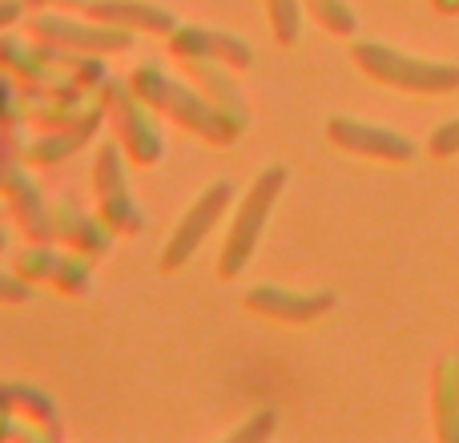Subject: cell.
I'll list each match as a JSON object with an SVG mask.
<instances>
[{"instance_id": "cell-1", "label": "cell", "mask_w": 459, "mask_h": 443, "mask_svg": "<svg viewBox=\"0 0 459 443\" xmlns=\"http://www.w3.org/2000/svg\"><path fill=\"white\" fill-rule=\"evenodd\" d=\"M129 85H134L137 97H142L145 105H153L161 117L178 121L182 129L198 134L202 142H210V145H230L242 134L198 85H186V81L169 77L161 65H137V69L129 73Z\"/></svg>"}, {"instance_id": "cell-2", "label": "cell", "mask_w": 459, "mask_h": 443, "mask_svg": "<svg viewBox=\"0 0 459 443\" xmlns=\"http://www.w3.org/2000/svg\"><path fill=\"white\" fill-rule=\"evenodd\" d=\"M286 182H290V169H286L282 161H270L266 169H258L250 190L238 198V210L226 230V242H222V250H218V278L230 282V278H238L250 266V258L258 254V242H262V234H266V222L274 214Z\"/></svg>"}, {"instance_id": "cell-3", "label": "cell", "mask_w": 459, "mask_h": 443, "mask_svg": "<svg viewBox=\"0 0 459 443\" xmlns=\"http://www.w3.org/2000/svg\"><path fill=\"white\" fill-rule=\"evenodd\" d=\"M351 56H355V65L367 77L387 89H403V93H423V97L455 93L459 89V65L411 56L403 48L383 45V40H355Z\"/></svg>"}, {"instance_id": "cell-4", "label": "cell", "mask_w": 459, "mask_h": 443, "mask_svg": "<svg viewBox=\"0 0 459 443\" xmlns=\"http://www.w3.org/2000/svg\"><path fill=\"white\" fill-rule=\"evenodd\" d=\"M105 113L117 126L121 150L137 166H158L161 153H166V142H161V129H158V109L145 105L129 81H109L105 85Z\"/></svg>"}, {"instance_id": "cell-5", "label": "cell", "mask_w": 459, "mask_h": 443, "mask_svg": "<svg viewBox=\"0 0 459 443\" xmlns=\"http://www.w3.org/2000/svg\"><path fill=\"white\" fill-rule=\"evenodd\" d=\"M230 202H234V186H230L226 178L210 182L206 190L194 198V206L182 214V222H178L174 234H169L166 250H161V270H166V274H178V270L202 250V242H206L218 222L226 218Z\"/></svg>"}, {"instance_id": "cell-6", "label": "cell", "mask_w": 459, "mask_h": 443, "mask_svg": "<svg viewBox=\"0 0 459 443\" xmlns=\"http://www.w3.org/2000/svg\"><path fill=\"white\" fill-rule=\"evenodd\" d=\"M32 37L45 40L53 48H73V53H126L134 45V32L117 29V24H105V21H77V16H61V13H37L29 21Z\"/></svg>"}, {"instance_id": "cell-7", "label": "cell", "mask_w": 459, "mask_h": 443, "mask_svg": "<svg viewBox=\"0 0 459 443\" xmlns=\"http://www.w3.org/2000/svg\"><path fill=\"white\" fill-rule=\"evenodd\" d=\"M93 194H97V214L113 234H142L145 218L142 206L134 202L126 182V161H121V145L105 142L93 161Z\"/></svg>"}, {"instance_id": "cell-8", "label": "cell", "mask_w": 459, "mask_h": 443, "mask_svg": "<svg viewBox=\"0 0 459 443\" xmlns=\"http://www.w3.org/2000/svg\"><path fill=\"white\" fill-rule=\"evenodd\" d=\"M326 142L342 153H355V158H371V161H391V166H407L415 161V142L387 126H375L363 117H331L326 121Z\"/></svg>"}, {"instance_id": "cell-9", "label": "cell", "mask_w": 459, "mask_h": 443, "mask_svg": "<svg viewBox=\"0 0 459 443\" xmlns=\"http://www.w3.org/2000/svg\"><path fill=\"white\" fill-rule=\"evenodd\" d=\"M334 291H290V286H274V282H262L250 286L242 299V307L258 318H270V323H315V318L331 315L334 310Z\"/></svg>"}, {"instance_id": "cell-10", "label": "cell", "mask_w": 459, "mask_h": 443, "mask_svg": "<svg viewBox=\"0 0 459 443\" xmlns=\"http://www.w3.org/2000/svg\"><path fill=\"white\" fill-rule=\"evenodd\" d=\"M169 53L178 61H218L226 69H250L254 48L234 32H218L206 24H178L169 37Z\"/></svg>"}, {"instance_id": "cell-11", "label": "cell", "mask_w": 459, "mask_h": 443, "mask_svg": "<svg viewBox=\"0 0 459 443\" xmlns=\"http://www.w3.org/2000/svg\"><path fill=\"white\" fill-rule=\"evenodd\" d=\"M85 13L93 21L117 24V29H129V32H153V37H166V40L182 24L166 4H150V0H89Z\"/></svg>"}, {"instance_id": "cell-12", "label": "cell", "mask_w": 459, "mask_h": 443, "mask_svg": "<svg viewBox=\"0 0 459 443\" xmlns=\"http://www.w3.org/2000/svg\"><path fill=\"white\" fill-rule=\"evenodd\" d=\"M53 234L56 242L73 246L77 254H109L113 246V230L105 226V218H89L73 198H61L53 206Z\"/></svg>"}, {"instance_id": "cell-13", "label": "cell", "mask_w": 459, "mask_h": 443, "mask_svg": "<svg viewBox=\"0 0 459 443\" xmlns=\"http://www.w3.org/2000/svg\"><path fill=\"white\" fill-rule=\"evenodd\" d=\"M431 412H436V436L444 443H459V351H447L439 359L431 383Z\"/></svg>"}, {"instance_id": "cell-14", "label": "cell", "mask_w": 459, "mask_h": 443, "mask_svg": "<svg viewBox=\"0 0 459 443\" xmlns=\"http://www.w3.org/2000/svg\"><path fill=\"white\" fill-rule=\"evenodd\" d=\"M182 65H186V77H190L238 129H246V105H242L238 85L226 77V65H218V61H182Z\"/></svg>"}, {"instance_id": "cell-15", "label": "cell", "mask_w": 459, "mask_h": 443, "mask_svg": "<svg viewBox=\"0 0 459 443\" xmlns=\"http://www.w3.org/2000/svg\"><path fill=\"white\" fill-rule=\"evenodd\" d=\"M4 182H8V198H13V210H16V218H21V226L29 230L37 242H48V238H56L53 234V210L45 206L37 182H32L24 169H8Z\"/></svg>"}, {"instance_id": "cell-16", "label": "cell", "mask_w": 459, "mask_h": 443, "mask_svg": "<svg viewBox=\"0 0 459 443\" xmlns=\"http://www.w3.org/2000/svg\"><path fill=\"white\" fill-rule=\"evenodd\" d=\"M97 126H101V113H89V117H77L65 134H53V137H40L37 145H32L29 158L32 161H45V166H53V161L69 158V153H77L81 145L89 142V137L97 134Z\"/></svg>"}, {"instance_id": "cell-17", "label": "cell", "mask_w": 459, "mask_h": 443, "mask_svg": "<svg viewBox=\"0 0 459 443\" xmlns=\"http://www.w3.org/2000/svg\"><path fill=\"white\" fill-rule=\"evenodd\" d=\"M302 4H307L310 21L318 29H326L331 37H355L359 32V16L347 0H302Z\"/></svg>"}, {"instance_id": "cell-18", "label": "cell", "mask_w": 459, "mask_h": 443, "mask_svg": "<svg viewBox=\"0 0 459 443\" xmlns=\"http://www.w3.org/2000/svg\"><path fill=\"white\" fill-rule=\"evenodd\" d=\"M61 258H65V254H56L53 246L37 242V246H29V250L16 254V274L29 278V282H45V286H53L56 270H61Z\"/></svg>"}, {"instance_id": "cell-19", "label": "cell", "mask_w": 459, "mask_h": 443, "mask_svg": "<svg viewBox=\"0 0 459 443\" xmlns=\"http://www.w3.org/2000/svg\"><path fill=\"white\" fill-rule=\"evenodd\" d=\"M266 13H270V32H274L278 45H294L302 37V16H307L302 0H266Z\"/></svg>"}, {"instance_id": "cell-20", "label": "cell", "mask_w": 459, "mask_h": 443, "mask_svg": "<svg viewBox=\"0 0 459 443\" xmlns=\"http://www.w3.org/2000/svg\"><path fill=\"white\" fill-rule=\"evenodd\" d=\"M53 291L73 294V299H85V294L93 291V270L85 266V258H77V254H65L61 270H56V278H53Z\"/></svg>"}, {"instance_id": "cell-21", "label": "cell", "mask_w": 459, "mask_h": 443, "mask_svg": "<svg viewBox=\"0 0 459 443\" xmlns=\"http://www.w3.org/2000/svg\"><path fill=\"white\" fill-rule=\"evenodd\" d=\"M274 428H278V412L274 407H258V412H250L238 428H230V443H262V439H270L274 436Z\"/></svg>"}, {"instance_id": "cell-22", "label": "cell", "mask_w": 459, "mask_h": 443, "mask_svg": "<svg viewBox=\"0 0 459 443\" xmlns=\"http://www.w3.org/2000/svg\"><path fill=\"white\" fill-rule=\"evenodd\" d=\"M428 150L436 153V158H455V153H459V117L444 121V126L428 137Z\"/></svg>"}, {"instance_id": "cell-23", "label": "cell", "mask_w": 459, "mask_h": 443, "mask_svg": "<svg viewBox=\"0 0 459 443\" xmlns=\"http://www.w3.org/2000/svg\"><path fill=\"white\" fill-rule=\"evenodd\" d=\"M32 299V282L29 278H21L13 270V274H8V270H0V302H8V307H21V302H29Z\"/></svg>"}, {"instance_id": "cell-24", "label": "cell", "mask_w": 459, "mask_h": 443, "mask_svg": "<svg viewBox=\"0 0 459 443\" xmlns=\"http://www.w3.org/2000/svg\"><path fill=\"white\" fill-rule=\"evenodd\" d=\"M24 13L21 0H0V29H8V24H16Z\"/></svg>"}, {"instance_id": "cell-25", "label": "cell", "mask_w": 459, "mask_h": 443, "mask_svg": "<svg viewBox=\"0 0 459 443\" xmlns=\"http://www.w3.org/2000/svg\"><path fill=\"white\" fill-rule=\"evenodd\" d=\"M439 13H459V0H436Z\"/></svg>"}, {"instance_id": "cell-26", "label": "cell", "mask_w": 459, "mask_h": 443, "mask_svg": "<svg viewBox=\"0 0 459 443\" xmlns=\"http://www.w3.org/2000/svg\"><path fill=\"white\" fill-rule=\"evenodd\" d=\"M8 250V242H4V230H0V254H4Z\"/></svg>"}, {"instance_id": "cell-27", "label": "cell", "mask_w": 459, "mask_h": 443, "mask_svg": "<svg viewBox=\"0 0 459 443\" xmlns=\"http://www.w3.org/2000/svg\"><path fill=\"white\" fill-rule=\"evenodd\" d=\"M37 4H40V0H37Z\"/></svg>"}]
</instances>
